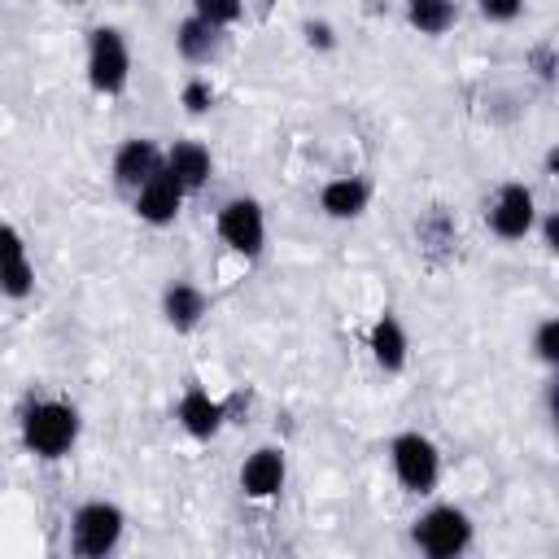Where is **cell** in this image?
Instances as JSON below:
<instances>
[{
    "label": "cell",
    "mask_w": 559,
    "mask_h": 559,
    "mask_svg": "<svg viewBox=\"0 0 559 559\" xmlns=\"http://www.w3.org/2000/svg\"><path fill=\"white\" fill-rule=\"evenodd\" d=\"M218 236L240 258H258L262 245H266V214H262V205L253 197H231L218 210Z\"/></svg>",
    "instance_id": "8992f818"
},
{
    "label": "cell",
    "mask_w": 559,
    "mask_h": 559,
    "mask_svg": "<svg viewBox=\"0 0 559 559\" xmlns=\"http://www.w3.org/2000/svg\"><path fill=\"white\" fill-rule=\"evenodd\" d=\"M79 441V411L70 402H35L26 415H22V445L39 459H61L70 454V445Z\"/></svg>",
    "instance_id": "6da1fadb"
},
{
    "label": "cell",
    "mask_w": 559,
    "mask_h": 559,
    "mask_svg": "<svg viewBox=\"0 0 559 559\" xmlns=\"http://www.w3.org/2000/svg\"><path fill=\"white\" fill-rule=\"evenodd\" d=\"M367 349H371L376 367H384V371H402L406 358H411V336H406L402 319L384 310V314L371 323V332H367Z\"/></svg>",
    "instance_id": "7c38bea8"
},
{
    "label": "cell",
    "mask_w": 559,
    "mask_h": 559,
    "mask_svg": "<svg viewBox=\"0 0 559 559\" xmlns=\"http://www.w3.org/2000/svg\"><path fill=\"white\" fill-rule=\"evenodd\" d=\"M175 419H179V428H183L188 437L210 441V437L223 428V402H214L205 389H188V393L179 397V406H175Z\"/></svg>",
    "instance_id": "5bb4252c"
},
{
    "label": "cell",
    "mask_w": 559,
    "mask_h": 559,
    "mask_svg": "<svg viewBox=\"0 0 559 559\" xmlns=\"http://www.w3.org/2000/svg\"><path fill=\"white\" fill-rule=\"evenodd\" d=\"M175 48H179V57H183V61L205 66V61L218 52V26L201 22L197 13H192V17H183V22L175 26Z\"/></svg>",
    "instance_id": "e0dca14e"
},
{
    "label": "cell",
    "mask_w": 559,
    "mask_h": 559,
    "mask_svg": "<svg viewBox=\"0 0 559 559\" xmlns=\"http://www.w3.org/2000/svg\"><path fill=\"white\" fill-rule=\"evenodd\" d=\"M0 293L13 301L35 293V266H31L26 240L13 223H0Z\"/></svg>",
    "instance_id": "ba28073f"
},
{
    "label": "cell",
    "mask_w": 559,
    "mask_h": 559,
    "mask_svg": "<svg viewBox=\"0 0 559 559\" xmlns=\"http://www.w3.org/2000/svg\"><path fill=\"white\" fill-rule=\"evenodd\" d=\"M179 105H183L188 114H205V109L214 105V87H210V79H188L183 92H179Z\"/></svg>",
    "instance_id": "44dd1931"
},
{
    "label": "cell",
    "mask_w": 559,
    "mask_h": 559,
    "mask_svg": "<svg viewBox=\"0 0 559 559\" xmlns=\"http://www.w3.org/2000/svg\"><path fill=\"white\" fill-rule=\"evenodd\" d=\"M411 537H415V546H419L428 559H454V555H463V550L472 546V515H467L463 507H450V502L428 507V511L415 520Z\"/></svg>",
    "instance_id": "3957f363"
},
{
    "label": "cell",
    "mask_w": 559,
    "mask_h": 559,
    "mask_svg": "<svg viewBox=\"0 0 559 559\" xmlns=\"http://www.w3.org/2000/svg\"><path fill=\"white\" fill-rule=\"evenodd\" d=\"M537 227V197L528 183H502L489 201V231L498 240H524Z\"/></svg>",
    "instance_id": "52a82bcc"
},
{
    "label": "cell",
    "mask_w": 559,
    "mask_h": 559,
    "mask_svg": "<svg viewBox=\"0 0 559 559\" xmlns=\"http://www.w3.org/2000/svg\"><path fill=\"white\" fill-rule=\"evenodd\" d=\"M166 166V153L153 144V140H122L118 144V153H114V183L118 188H140V183H148L157 170Z\"/></svg>",
    "instance_id": "8fae6325"
},
{
    "label": "cell",
    "mask_w": 559,
    "mask_h": 559,
    "mask_svg": "<svg viewBox=\"0 0 559 559\" xmlns=\"http://www.w3.org/2000/svg\"><path fill=\"white\" fill-rule=\"evenodd\" d=\"M454 17H459L454 0H411V9H406V22L419 35H445L454 26Z\"/></svg>",
    "instance_id": "ac0fdd59"
},
{
    "label": "cell",
    "mask_w": 559,
    "mask_h": 559,
    "mask_svg": "<svg viewBox=\"0 0 559 559\" xmlns=\"http://www.w3.org/2000/svg\"><path fill=\"white\" fill-rule=\"evenodd\" d=\"M122 528H127L122 507L118 502H105V498H92V502H83L70 515V550L79 559H105L109 550H118Z\"/></svg>",
    "instance_id": "7a4b0ae2"
},
{
    "label": "cell",
    "mask_w": 559,
    "mask_h": 559,
    "mask_svg": "<svg viewBox=\"0 0 559 559\" xmlns=\"http://www.w3.org/2000/svg\"><path fill=\"white\" fill-rule=\"evenodd\" d=\"M192 13L201 17V22H210V26H231V22H240V13H245V0H192Z\"/></svg>",
    "instance_id": "d6986e66"
},
{
    "label": "cell",
    "mask_w": 559,
    "mask_h": 559,
    "mask_svg": "<svg viewBox=\"0 0 559 559\" xmlns=\"http://www.w3.org/2000/svg\"><path fill=\"white\" fill-rule=\"evenodd\" d=\"M524 13V0H480V17L489 22H515Z\"/></svg>",
    "instance_id": "7402d4cb"
},
{
    "label": "cell",
    "mask_w": 559,
    "mask_h": 559,
    "mask_svg": "<svg viewBox=\"0 0 559 559\" xmlns=\"http://www.w3.org/2000/svg\"><path fill=\"white\" fill-rule=\"evenodd\" d=\"M542 240H546V249H559V218L555 214L542 218Z\"/></svg>",
    "instance_id": "cb8c5ba5"
},
{
    "label": "cell",
    "mask_w": 559,
    "mask_h": 559,
    "mask_svg": "<svg viewBox=\"0 0 559 559\" xmlns=\"http://www.w3.org/2000/svg\"><path fill=\"white\" fill-rule=\"evenodd\" d=\"M533 349H537V358H542L546 367L559 362V319H555V314L537 323V332H533Z\"/></svg>",
    "instance_id": "ffe728a7"
},
{
    "label": "cell",
    "mask_w": 559,
    "mask_h": 559,
    "mask_svg": "<svg viewBox=\"0 0 559 559\" xmlns=\"http://www.w3.org/2000/svg\"><path fill=\"white\" fill-rule=\"evenodd\" d=\"M210 170H214V157H210L205 144H197V140L170 144V153H166V175H170L183 192H197V188L210 179Z\"/></svg>",
    "instance_id": "4fadbf2b"
},
{
    "label": "cell",
    "mask_w": 559,
    "mask_h": 559,
    "mask_svg": "<svg viewBox=\"0 0 559 559\" xmlns=\"http://www.w3.org/2000/svg\"><path fill=\"white\" fill-rule=\"evenodd\" d=\"M205 310H210V301H205V293H201L197 284H188V280L166 284V293H162V314H166V323H170L175 332H192V328L205 319Z\"/></svg>",
    "instance_id": "9a60e30c"
},
{
    "label": "cell",
    "mask_w": 559,
    "mask_h": 559,
    "mask_svg": "<svg viewBox=\"0 0 559 559\" xmlns=\"http://www.w3.org/2000/svg\"><path fill=\"white\" fill-rule=\"evenodd\" d=\"M284 480H288V459H284V450H275V445H258V450L240 463V489H245L249 498H258V502L280 498Z\"/></svg>",
    "instance_id": "9c48e42d"
},
{
    "label": "cell",
    "mask_w": 559,
    "mask_h": 559,
    "mask_svg": "<svg viewBox=\"0 0 559 559\" xmlns=\"http://www.w3.org/2000/svg\"><path fill=\"white\" fill-rule=\"evenodd\" d=\"M367 201H371V188H367V179H358V175L328 179L323 192H319V205H323L328 218H358V214L367 210Z\"/></svg>",
    "instance_id": "2e32d148"
},
{
    "label": "cell",
    "mask_w": 559,
    "mask_h": 559,
    "mask_svg": "<svg viewBox=\"0 0 559 559\" xmlns=\"http://www.w3.org/2000/svg\"><path fill=\"white\" fill-rule=\"evenodd\" d=\"M306 39H310V48H332L336 44V35H332L328 22H306Z\"/></svg>",
    "instance_id": "603a6c76"
},
{
    "label": "cell",
    "mask_w": 559,
    "mask_h": 559,
    "mask_svg": "<svg viewBox=\"0 0 559 559\" xmlns=\"http://www.w3.org/2000/svg\"><path fill=\"white\" fill-rule=\"evenodd\" d=\"M179 210H183V188L166 175V166H162L148 183L135 188V214H140L148 227H170V223L179 218Z\"/></svg>",
    "instance_id": "30bf717a"
},
{
    "label": "cell",
    "mask_w": 559,
    "mask_h": 559,
    "mask_svg": "<svg viewBox=\"0 0 559 559\" xmlns=\"http://www.w3.org/2000/svg\"><path fill=\"white\" fill-rule=\"evenodd\" d=\"M389 463H393V476L402 480V489H411V493H432V485L441 476V450L424 432H397L389 445Z\"/></svg>",
    "instance_id": "5b68a950"
},
{
    "label": "cell",
    "mask_w": 559,
    "mask_h": 559,
    "mask_svg": "<svg viewBox=\"0 0 559 559\" xmlns=\"http://www.w3.org/2000/svg\"><path fill=\"white\" fill-rule=\"evenodd\" d=\"M131 79V48L122 39V31L114 26H96L87 35V83L100 96H118Z\"/></svg>",
    "instance_id": "277c9868"
}]
</instances>
